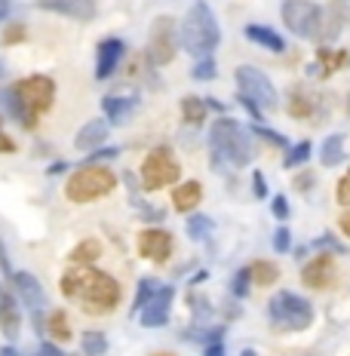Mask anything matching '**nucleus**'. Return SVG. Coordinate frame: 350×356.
Instances as JSON below:
<instances>
[{"label":"nucleus","mask_w":350,"mask_h":356,"mask_svg":"<svg viewBox=\"0 0 350 356\" xmlns=\"http://www.w3.org/2000/svg\"><path fill=\"white\" fill-rule=\"evenodd\" d=\"M62 295L71 301H80V307L93 316H105L111 310H117V304L123 298V289L111 273L95 270L93 264H74L71 270H65L62 277Z\"/></svg>","instance_id":"1"},{"label":"nucleus","mask_w":350,"mask_h":356,"mask_svg":"<svg viewBox=\"0 0 350 356\" xmlns=\"http://www.w3.org/2000/svg\"><path fill=\"white\" fill-rule=\"evenodd\" d=\"M221 43V28L215 19L212 6L206 0H197L193 6H188L182 25H178V47L193 58H206L218 49Z\"/></svg>","instance_id":"2"},{"label":"nucleus","mask_w":350,"mask_h":356,"mask_svg":"<svg viewBox=\"0 0 350 356\" xmlns=\"http://www.w3.org/2000/svg\"><path fill=\"white\" fill-rule=\"evenodd\" d=\"M209 147H212L215 163L225 160L228 166H234V169H243L255 160V147L249 142V129L228 114L215 117L209 123Z\"/></svg>","instance_id":"3"},{"label":"nucleus","mask_w":350,"mask_h":356,"mask_svg":"<svg viewBox=\"0 0 350 356\" xmlns=\"http://www.w3.org/2000/svg\"><path fill=\"white\" fill-rule=\"evenodd\" d=\"M117 188V175L102 163H83L80 169L65 178V197L77 206L95 203V200L108 197Z\"/></svg>","instance_id":"4"},{"label":"nucleus","mask_w":350,"mask_h":356,"mask_svg":"<svg viewBox=\"0 0 350 356\" xmlns=\"http://www.w3.org/2000/svg\"><path fill=\"white\" fill-rule=\"evenodd\" d=\"M267 320L283 332H304L317 320V310L304 295L280 289L271 301H267Z\"/></svg>","instance_id":"5"},{"label":"nucleus","mask_w":350,"mask_h":356,"mask_svg":"<svg viewBox=\"0 0 350 356\" xmlns=\"http://www.w3.org/2000/svg\"><path fill=\"white\" fill-rule=\"evenodd\" d=\"M178 178H182V166L173 157V151L166 145H160L141 163L138 184H141V191H163L169 184H178Z\"/></svg>","instance_id":"6"},{"label":"nucleus","mask_w":350,"mask_h":356,"mask_svg":"<svg viewBox=\"0 0 350 356\" xmlns=\"http://www.w3.org/2000/svg\"><path fill=\"white\" fill-rule=\"evenodd\" d=\"M234 80H237V92H240L243 99L255 102L262 111L280 108L277 86H273V80L267 77L262 68H255V65H240V68L234 71Z\"/></svg>","instance_id":"7"},{"label":"nucleus","mask_w":350,"mask_h":356,"mask_svg":"<svg viewBox=\"0 0 350 356\" xmlns=\"http://www.w3.org/2000/svg\"><path fill=\"white\" fill-rule=\"evenodd\" d=\"M283 25L301 40H319V28H323V6L314 0H283L280 6Z\"/></svg>","instance_id":"8"},{"label":"nucleus","mask_w":350,"mask_h":356,"mask_svg":"<svg viewBox=\"0 0 350 356\" xmlns=\"http://www.w3.org/2000/svg\"><path fill=\"white\" fill-rule=\"evenodd\" d=\"M178 53V22L173 16H160L151 22V31H148V62L151 65H169Z\"/></svg>","instance_id":"9"},{"label":"nucleus","mask_w":350,"mask_h":356,"mask_svg":"<svg viewBox=\"0 0 350 356\" xmlns=\"http://www.w3.org/2000/svg\"><path fill=\"white\" fill-rule=\"evenodd\" d=\"M13 92L19 95L22 105L31 111L34 117H40V114H47L56 102V80L47 77V74H31V77L19 80V83L13 86Z\"/></svg>","instance_id":"10"},{"label":"nucleus","mask_w":350,"mask_h":356,"mask_svg":"<svg viewBox=\"0 0 350 356\" xmlns=\"http://www.w3.org/2000/svg\"><path fill=\"white\" fill-rule=\"evenodd\" d=\"M173 234L163 231V227H145V231L138 234V252L141 258H148V261L154 264H166L169 258H173Z\"/></svg>","instance_id":"11"},{"label":"nucleus","mask_w":350,"mask_h":356,"mask_svg":"<svg viewBox=\"0 0 350 356\" xmlns=\"http://www.w3.org/2000/svg\"><path fill=\"white\" fill-rule=\"evenodd\" d=\"M173 298H175V286H160L157 295L138 310V323L145 329H163L169 323V314H173Z\"/></svg>","instance_id":"12"},{"label":"nucleus","mask_w":350,"mask_h":356,"mask_svg":"<svg viewBox=\"0 0 350 356\" xmlns=\"http://www.w3.org/2000/svg\"><path fill=\"white\" fill-rule=\"evenodd\" d=\"M123 56H126V43L120 37L99 40V47H95V80H108L111 74L120 68Z\"/></svg>","instance_id":"13"},{"label":"nucleus","mask_w":350,"mask_h":356,"mask_svg":"<svg viewBox=\"0 0 350 356\" xmlns=\"http://www.w3.org/2000/svg\"><path fill=\"white\" fill-rule=\"evenodd\" d=\"M13 280V289H16V301H22V307L28 310H40L47 304V292H43L40 280L28 270H19V273H10Z\"/></svg>","instance_id":"14"},{"label":"nucleus","mask_w":350,"mask_h":356,"mask_svg":"<svg viewBox=\"0 0 350 356\" xmlns=\"http://www.w3.org/2000/svg\"><path fill=\"white\" fill-rule=\"evenodd\" d=\"M301 283L308 289H329L335 283V261L329 252H323V255L301 264Z\"/></svg>","instance_id":"15"},{"label":"nucleus","mask_w":350,"mask_h":356,"mask_svg":"<svg viewBox=\"0 0 350 356\" xmlns=\"http://www.w3.org/2000/svg\"><path fill=\"white\" fill-rule=\"evenodd\" d=\"M40 10L68 16L74 22H89L95 16V0H40Z\"/></svg>","instance_id":"16"},{"label":"nucleus","mask_w":350,"mask_h":356,"mask_svg":"<svg viewBox=\"0 0 350 356\" xmlns=\"http://www.w3.org/2000/svg\"><path fill=\"white\" fill-rule=\"evenodd\" d=\"M350 65V53L347 49H338V53H332V47H319L317 49V62L308 68L310 77H329V74L335 71H341V68H347Z\"/></svg>","instance_id":"17"},{"label":"nucleus","mask_w":350,"mask_h":356,"mask_svg":"<svg viewBox=\"0 0 350 356\" xmlns=\"http://www.w3.org/2000/svg\"><path fill=\"white\" fill-rule=\"evenodd\" d=\"M138 108V99L136 95H105L102 99V111H105V120L111 126H120L126 123Z\"/></svg>","instance_id":"18"},{"label":"nucleus","mask_w":350,"mask_h":356,"mask_svg":"<svg viewBox=\"0 0 350 356\" xmlns=\"http://www.w3.org/2000/svg\"><path fill=\"white\" fill-rule=\"evenodd\" d=\"M243 37L249 43H255V47H264L267 53H286V40H283V34L273 31L271 25H255V22H249V25L243 28Z\"/></svg>","instance_id":"19"},{"label":"nucleus","mask_w":350,"mask_h":356,"mask_svg":"<svg viewBox=\"0 0 350 356\" xmlns=\"http://www.w3.org/2000/svg\"><path fill=\"white\" fill-rule=\"evenodd\" d=\"M108 120H89V123H83L80 126V132L74 136V147L77 151H95V147H102L108 142Z\"/></svg>","instance_id":"20"},{"label":"nucleus","mask_w":350,"mask_h":356,"mask_svg":"<svg viewBox=\"0 0 350 356\" xmlns=\"http://www.w3.org/2000/svg\"><path fill=\"white\" fill-rule=\"evenodd\" d=\"M0 108H3L16 123L25 126V129H37V117H34L25 105H22V99H19L16 92H13V86H10V89L0 86Z\"/></svg>","instance_id":"21"},{"label":"nucleus","mask_w":350,"mask_h":356,"mask_svg":"<svg viewBox=\"0 0 350 356\" xmlns=\"http://www.w3.org/2000/svg\"><path fill=\"white\" fill-rule=\"evenodd\" d=\"M344 160H347V138L341 136V132L326 136L323 145H319V163H323L326 169H335V166H341Z\"/></svg>","instance_id":"22"},{"label":"nucleus","mask_w":350,"mask_h":356,"mask_svg":"<svg viewBox=\"0 0 350 356\" xmlns=\"http://www.w3.org/2000/svg\"><path fill=\"white\" fill-rule=\"evenodd\" d=\"M200 203H203V184H200V181H182V184H175V191H173L175 212H188L191 215Z\"/></svg>","instance_id":"23"},{"label":"nucleus","mask_w":350,"mask_h":356,"mask_svg":"<svg viewBox=\"0 0 350 356\" xmlns=\"http://www.w3.org/2000/svg\"><path fill=\"white\" fill-rule=\"evenodd\" d=\"M344 22H347V10L341 3L323 6V28H319V43H332L335 37L341 34Z\"/></svg>","instance_id":"24"},{"label":"nucleus","mask_w":350,"mask_h":356,"mask_svg":"<svg viewBox=\"0 0 350 356\" xmlns=\"http://www.w3.org/2000/svg\"><path fill=\"white\" fill-rule=\"evenodd\" d=\"M19 325H22V314H19V301L13 295H3L0 301V332L6 338H16L19 335Z\"/></svg>","instance_id":"25"},{"label":"nucleus","mask_w":350,"mask_h":356,"mask_svg":"<svg viewBox=\"0 0 350 356\" xmlns=\"http://www.w3.org/2000/svg\"><path fill=\"white\" fill-rule=\"evenodd\" d=\"M184 234H188L193 243H206L215 234V221L209 218V215H203V212H191L188 225H184Z\"/></svg>","instance_id":"26"},{"label":"nucleus","mask_w":350,"mask_h":356,"mask_svg":"<svg viewBox=\"0 0 350 356\" xmlns=\"http://www.w3.org/2000/svg\"><path fill=\"white\" fill-rule=\"evenodd\" d=\"M249 277H252V286H273L280 277V267H277V261L258 258V261L249 264Z\"/></svg>","instance_id":"27"},{"label":"nucleus","mask_w":350,"mask_h":356,"mask_svg":"<svg viewBox=\"0 0 350 356\" xmlns=\"http://www.w3.org/2000/svg\"><path fill=\"white\" fill-rule=\"evenodd\" d=\"M206 102L200 95H184L182 99V120L188 126H203L206 123Z\"/></svg>","instance_id":"28"},{"label":"nucleus","mask_w":350,"mask_h":356,"mask_svg":"<svg viewBox=\"0 0 350 356\" xmlns=\"http://www.w3.org/2000/svg\"><path fill=\"white\" fill-rule=\"evenodd\" d=\"M246 129H249V136H252V138H262L264 145L277 147V151H289V138L283 136V132H273L271 126H264V123H252V126H246Z\"/></svg>","instance_id":"29"},{"label":"nucleus","mask_w":350,"mask_h":356,"mask_svg":"<svg viewBox=\"0 0 350 356\" xmlns=\"http://www.w3.org/2000/svg\"><path fill=\"white\" fill-rule=\"evenodd\" d=\"M80 350H83V356H105L108 353V335L99 332V329L83 332V338H80Z\"/></svg>","instance_id":"30"},{"label":"nucleus","mask_w":350,"mask_h":356,"mask_svg":"<svg viewBox=\"0 0 350 356\" xmlns=\"http://www.w3.org/2000/svg\"><path fill=\"white\" fill-rule=\"evenodd\" d=\"M99 255H102V243L99 240H80L77 246H74V252H71V261L86 267V264L99 261Z\"/></svg>","instance_id":"31"},{"label":"nucleus","mask_w":350,"mask_h":356,"mask_svg":"<svg viewBox=\"0 0 350 356\" xmlns=\"http://www.w3.org/2000/svg\"><path fill=\"white\" fill-rule=\"evenodd\" d=\"M47 332L53 335L58 344H65V341H71V325H68V314L65 310H53V314L47 316Z\"/></svg>","instance_id":"32"},{"label":"nucleus","mask_w":350,"mask_h":356,"mask_svg":"<svg viewBox=\"0 0 350 356\" xmlns=\"http://www.w3.org/2000/svg\"><path fill=\"white\" fill-rule=\"evenodd\" d=\"M310 154H314V145L304 138V142H298V145H292L286 151V157H283V166L286 169H298V166H304V163L310 160Z\"/></svg>","instance_id":"33"},{"label":"nucleus","mask_w":350,"mask_h":356,"mask_svg":"<svg viewBox=\"0 0 350 356\" xmlns=\"http://www.w3.org/2000/svg\"><path fill=\"white\" fill-rule=\"evenodd\" d=\"M157 289H160V283L154 277H145V280H138V289H136V301H132V314L138 316V310L145 307L148 301L157 295Z\"/></svg>","instance_id":"34"},{"label":"nucleus","mask_w":350,"mask_h":356,"mask_svg":"<svg viewBox=\"0 0 350 356\" xmlns=\"http://www.w3.org/2000/svg\"><path fill=\"white\" fill-rule=\"evenodd\" d=\"M215 77H218V65H215V58H212V56L197 58V62H193L191 80H197V83H206V80H215Z\"/></svg>","instance_id":"35"},{"label":"nucleus","mask_w":350,"mask_h":356,"mask_svg":"<svg viewBox=\"0 0 350 356\" xmlns=\"http://www.w3.org/2000/svg\"><path fill=\"white\" fill-rule=\"evenodd\" d=\"M289 114L295 117V120H301V117H310L314 114V99L304 92H292V99H289Z\"/></svg>","instance_id":"36"},{"label":"nucleus","mask_w":350,"mask_h":356,"mask_svg":"<svg viewBox=\"0 0 350 356\" xmlns=\"http://www.w3.org/2000/svg\"><path fill=\"white\" fill-rule=\"evenodd\" d=\"M252 289V277H249V267H240V270L230 277V295H234L237 301H243L246 295H249Z\"/></svg>","instance_id":"37"},{"label":"nucleus","mask_w":350,"mask_h":356,"mask_svg":"<svg viewBox=\"0 0 350 356\" xmlns=\"http://www.w3.org/2000/svg\"><path fill=\"white\" fill-rule=\"evenodd\" d=\"M271 246H273V252H292V231H289L286 225H280L277 231H273V236H271Z\"/></svg>","instance_id":"38"},{"label":"nucleus","mask_w":350,"mask_h":356,"mask_svg":"<svg viewBox=\"0 0 350 356\" xmlns=\"http://www.w3.org/2000/svg\"><path fill=\"white\" fill-rule=\"evenodd\" d=\"M314 249H326V252L332 249L335 255H347V246H344V243H341L335 234H323V236H317V240H314Z\"/></svg>","instance_id":"39"},{"label":"nucleus","mask_w":350,"mask_h":356,"mask_svg":"<svg viewBox=\"0 0 350 356\" xmlns=\"http://www.w3.org/2000/svg\"><path fill=\"white\" fill-rule=\"evenodd\" d=\"M335 200H338L344 209H350V169L338 178V188H335Z\"/></svg>","instance_id":"40"},{"label":"nucleus","mask_w":350,"mask_h":356,"mask_svg":"<svg viewBox=\"0 0 350 356\" xmlns=\"http://www.w3.org/2000/svg\"><path fill=\"white\" fill-rule=\"evenodd\" d=\"M271 212H273V218H277L280 225H283V221H286L289 215H292V209H289V200L283 197V194H277V197L271 200Z\"/></svg>","instance_id":"41"},{"label":"nucleus","mask_w":350,"mask_h":356,"mask_svg":"<svg viewBox=\"0 0 350 356\" xmlns=\"http://www.w3.org/2000/svg\"><path fill=\"white\" fill-rule=\"evenodd\" d=\"M314 172H308V169H301V172H295V178H292V184H295V191H301V194H304V191H310V188H314Z\"/></svg>","instance_id":"42"},{"label":"nucleus","mask_w":350,"mask_h":356,"mask_svg":"<svg viewBox=\"0 0 350 356\" xmlns=\"http://www.w3.org/2000/svg\"><path fill=\"white\" fill-rule=\"evenodd\" d=\"M252 194H255L258 200H267V178H264V172H252Z\"/></svg>","instance_id":"43"},{"label":"nucleus","mask_w":350,"mask_h":356,"mask_svg":"<svg viewBox=\"0 0 350 356\" xmlns=\"http://www.w3.org/2000/svg\"><path fill=\"white\" fill-rule=\"evenodd\" d=\"M0 40L10 43V47L13 43H19V40H25V25H10L3 34H0Z\"/></svg>","instance_id":"44"},{"label":"nucleus","mask_w":350,"mask_h":356,"mask_svg":"<svg viewBox=\"0 0 350 356\" xmlns=\"http://www.w3.org/2000/svg\"><path fill=\"white\" fill-rule=\"evenodd\" d=\"M114 157H120V147H95L93 157L86 163H102V160H114Z\"/></svg>","instance_id":"45"},{"label":"nucleus","mask_w":350,"mask_h":356,"mask_svg":"<svg viewBox=\"0 0 350 356\" xmlns=\"http://www.w3.org/2000/svg\"><path fill=\"white\" fill-rule=\"evenodd\" d=\"M13 151H16V142H13V138L0 129V154H13Z\"/></svg>","instance_id":"46"},{"label":"nucleus","mask_w":350,"mask_h":356,"mask_svg":"<svg viewBox=\"0 0 350 356\" xmlns=\"http://www.w3.org/2000/svg\"><path fill=\"white\" fill-rule=\"evenodd\" d=\"M338 231H341V234H344L347 240H350V209L341 212V218H338Z\"/></svg>","instance_id":"47"},{"label":"nucleus","mask_w":350,"mask_h":356,"mask_svg":"<svg viewBox=\"0 0 350 356\" xmlns=\"http://www.w3.org/2000/svg\"><path fill=\"white\" fill-rule=\"evenodd\" d=\"M203 356H225V344H221V341H212V344H206Z\"/></svg>","instance_id":"48"},{"label":"nucleus","mask_w":350,"mask_h":356,"mask_svg":"<svg viewBox=\"0 0 350 356\" xmlns=\"http://www.w3.org/2000/svg\"><path fill=\"white\" fill-rule=\"evenodd\" d=\"M0 270H3V273H13V267H10V258H6L3 243H0Z\"/></svg>","instance_id":"49"},{"label":"nucleus","mask_w":350,"mask_h":356,"mask_svg":"<svg viewBox=\"0 0 350 356\" xmlns=\"http://www.w3.org/2000/svg\"><path fill=\"white\" fill-rule=\"evenodd\" d=\"M40 356H65L62 350H58V347L56 344H49V341H47V344H43L40 347Z\"/></svg>","instance_id":"50"},{"label":"nucleus","mask_w":350,"mask_h":356,"mask_svg":"<svg viewBox=\"0 0 350 356\" xmlns=\"http://www.w3.org/2000/svg\"><path fill=\"white\" fill-rule=\"evenodd\" d=\"M206 108H209V111H218V114H225V105H221V102L218 99H212V95H206Z\"/></svg>","instance_id":"51"},{"label":"nucleus","mask_w":350,"mask_h":356,"mask_svg":"<svg viewBox=\"0 0 350 356\" xmlns=\"http://www.w3.org/2000/svg\"><path fill=\"white\" fill-rule=\"evenodd\" d=\"M10 13H13V0H0V22L10 16Z\"/></svg>","instance_id":"52"},{"label":"nucleus","mask_w":350,"mask_h":356,"mask_svg":"<svg viewBox=\"0 0 350 356\" xmlns=\"http://www.w3.org/2000/svg\"><path fill=\"white\" fill-rule=\"evenodd\" d=\"M292 255L298 258V261H304V258L310 255V246H298V249H292Z\"/></svg>","instance_id":"53"},{"label":"nucleus","mask_w":350,"mask_h":356,"mask_svg":"<svg viewBox=\"0 0 350 356\" xmlns=\"http://www.w3.org/2000/svg\"><path fill=\"white\" fill-rule=\"evenodd\" d=\"M0 356H22V353H16L13 347H3V350H0Z\"/></svg>","instance_id":"54"},{"label":"nucleus","mask_w":350,"mask_h":356,"mask_svg":"<svg viewBox=\"0 0 350 356\" xmlns=\"http://www.w3.org/2000/svg\"><path fill=\"white\" fill-rule=\"evenodd\" d=\"M3 77H6V65L0 62V80H3Z\"/></svg>","instance_id":"55"},{"label":"nucleus","mask_w":350,"mask_h":356,"mask_svg":"<svg viewBox=\"0 0 350 356\" xmlns=\"http://www.w3.org/2000/svg\"><path fill=\"white\" fill-rule=\"evenodd\" d=\"M240 356H255V350H243Z\"/></svg>","instance_id":"56"},{"label":"nucleus","mask_w":350,"mask_h":356,"mask_svg":"<svg viewBox=\"0 0 350 356\" xmlns=\"http://www.w3.org/2000/svg\"><path fill=\"white\" fill-rule=\"evenodd\" d=\"M3 295H6V292H3V286H0V301H3Z\"/></svg>","instance_id":"57"},{"label":"nucleus","mask_w":350,"mask_h":356,"mask_svg":"<svg viewBox=\"0 0 350 356\" xmlns=\"http://www.w3.org/2000/svg\"><path fill=\"white\" fill-rule=\"evenodd\" d=\"M0 126H3V114H0Z\"/></svg>","instance_id":"58"}]
</instances>
